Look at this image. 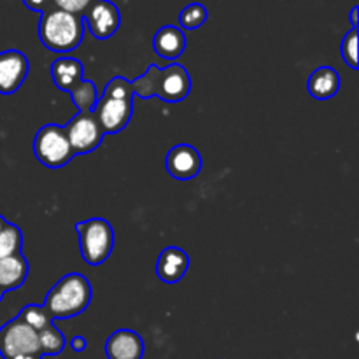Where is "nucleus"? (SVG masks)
<instances>
[{"mask_svg":"<svg viewBox=\"0 0 359 359\" xmlns=\"http://www.w3.org/2000/svg\"><path fill=\"white\" fill-rule=\"evenodd\" d=\"M83 20L95 39L107 41L118 32L121 25V14L118 6L111 0H93L91 6L84 11Z\"/></svg>","mask_w":359,"mask_h":359,"instance_id":"7","label":"nucleus"},{"mask_svg":"<svg viewBox=\"0 0 359 359\" xmlns=\"http://www.w3.org/2000/svg\"><path fill=\"white\" fill-rule=\"evenodd\" d=\"M91 302V284L83 273H67L49 290L44 311L51 319H67L83 314Z\"/></svg>","mask_w":359,"mask_h":359,"instance_id":"2","label":"nucleus"},{"mask_svg":"<svg viewBox=\"0 0 359 359\" xmlns=\"http://www.w3.org/2000/svg\"><path fill=\"white\" fill-rule=\"evenodd\" d=\"M51 77L56 88L70 91L84 79V65L77 58L62 56L51 63Z\"/></svg>","mask_w":359,"mask_h":359,"instance_id":"16","label":"nucleus"},{"mask_svg":"<svg viewBox=\"0 0 359 359\" xmlns=\"http://www.w3.org/2000/svg\"><path fill=\"white\" fill-rule=\"evenodd\" d=\"M28 354L42 356L39 333L20 318H14L0 328V356L4 359H14Z\"/></svg>","mask_w":359,"mask_h":359,"instance_id":"5","label":"nucleus"},{"mask_svg":"<svg viewBox=\"0 0 359 359\" xmlns=\"http://www.w3.org/2000/svg\"><path fill=\"white\" fill-rule=\"evenodd\" d=\"M18 318H20L21 321L27 323V325L30 326V328H34L37 333L53 323V319L49 318L48 312L44 311V307H42V305H34V304L27 305V307L18 314Z\"/></svg>","mask_w":359,"mask_h":359,"instance_id":"23","label":"nucleus"},{"mask_svg":"<svg viewBox=\"0 0 359 359\" xmlns=\"http://www.w3.org/2000/svg\"><path fill=\"white\" fill-rule=\"evenodd\" d=\"M107 359H142L144 340L133 330H118L105 342Z\"/></svg>","mask_w":359,"mask_h":359,"instance_id":"12","label":"nucleus"},{"mask_svg":"<svg viewBox=\"0 0 359 359\" xmlns=\"http://www.w3.org/2000/svg\"><path fill=\"white\" fill-rule=\"evenodd\" d=\"M34 154L46 168H62L76 154L67 139L65 128L55 123L44 125L34 137Z\"/></svg>","mask_w":359,"mask_h":359,"instance_id":"4","label":"nucleus"},{"mask_svg":"<svg viewBox=\"0 0 359 359\" xmlns=\"http://www.w3.org/2000/svg\"><path fill=\"white\" fill-rule=\"evenodd\" d=\"M102 95H107V97H112V98H133L135 97V95H133L132 81L125 79V77H121V76L112 77V79L107 83V86H105L104 93Z\"/></svg>","mask_w":359,"mask_h":359,"instance_id":"25","label":"nucleus"},{"mask_svg":"<svg viewBox=\"0 0 359 359\" xmlns=\"http://www.w3.org/2000/svg\"><path fill=\"white\" fill-rule=\"evenodd\" d=\"M189 269V256L184 249L172 248L163 249L158 256L156 262V273L158 279L165 284H177L182 280Z\"/></svg>","mask_w":359,"mask_h":359,"instance_id":"13","label":"nucleus"},{"mask_svg":"<svg viewBox=\"0 0 359 359\" xmlns=\"http://www.w3.org/2000/svg\"><path fill=\"white\" fill-rule=\"evenodd\" d=\"M70 97H72V102L76 104V107L79 109V112H88L93 111L95 104L98 100L97 86H95L91 81L83 79L76 88L69 91Z\"/></svg>","mask_w":359,"mask_h":359,"instance_id":"19","label":"nucleus"},{"mask_svg":"<svg viewBox=\"0 0 359 359\" xmlns=\"http://www.w3.org/2000/svg\"><path fill=\"white\" fill-rule=\"evenodd\" d=\"M309 93L316 100H330L340 90V76L332 67H319L309 77Z\"/></svg>","mask_w":359,"mask_h":359,"instance_id":"17","label":"nucleus"},{"mask_svg":"<svg viewBox=\"0 0 359 359\" xmlns=\"http://www.w3.org/2000/svg\"><path fill=\"white\" fill-rule=\"evenodd\" d=\"M84 20L79 14L51 6L42 13L39 21V39L55 53H70L83 42Z\"/></svg>","mask_w":359,"mask_h":359,"instance_id":"1","label":"nucleus"},{"mask_svg":"<svg viewBox=\"0 0 359 359\" xmlns=\"http://www.w3.org/2000/svg\"><path fill=\"white\" fill-rule=\"evenodd\" d=\"M39 342H41L42 356H58L65 349V337L56 328L55 323L39 332Z\"/></svg>","mask_w":359,"mask_h":359,"instance_id":"18","label":"nucleus"},{"mask_svg":"<svg viewBox=\"0 0 359 359\" xmlns=\"http://www.w3.org/2000/svg\"><path fill=\"white\" fill-rule=\"evenodd\" d=\"M167 172L177 181H191L202 170V156L189 144H177L167 153Z\"/></svg>","mask_w":359,"mask_h":359,"instance_id":"11","label":"nucleus"},{"mask_svg":"<svg viewBox=\"0 0 359 359\" xmlns=\"http://www.w3.org/2000/svg\"><path fill=\"white\" fill-rule=\"evenodd\" d=\"M63 128L74 154L93 153L105 135L93 111L77 112Z\"/></svg>","mask_w":359,"mask_h":359,"instance_id":"6","label":"nucleus"},{"mask_svg":"<svg viewBox=\"0 0 359 359\" xmlns=\"http://www.w3.org/2000/svg\"><path fill=\"white\" fill-rule=\"evenodd\" d=\"M44 356L41 354H28V356H20V358H14V359H42Z\"/></svg>","mask_w":359,"mask_h":359,"instance_id":"30","label":"nucleus"},{"mask_svg":"<svg viewBox=\"0 0 359 359\" xmlns=\"http://www.w3.org/2000/svg\"><path fill=\"white\" fill-rule=\"evenodd\" d=\"M30 72V63L25 53L7 49L0 53V93L13 95L21 88Z\"/></svg>","mask_w":359,"mask_h":359,"instance_id":"10","label":"nucleus"},{"mask_svg":"<svg viewBox=\"0 0 359 359\" xmlns=\"http://www.w3.org/2000/svg\"><path fill=\"white\" fill-rule=\"evenodd\" d=\"M104 133H118L130 123L133 114V98L98 97L93 109Z\"/></svg>","mask_w":359,"mask_h":359,"instance_id":"8","label":"nucleus"},{"mask_svg":"<svg viewBox=\"0 0 359 359\" xmlns=\"http://www.w3.org/2000/svg\"><path fill=\"white\" fill-rule=\"evenodd\" d=\"M207 18H209L207 7L200 2H193L188 4V6L181 11V14H179V25H181V28H184V30H196V28H200L205 23Z\"/></svg>","mask_w":359,"mask_h":359,"instance_id":"21","label":"nucleus"},{"mask_svg":"<svg viewBox=\"0 0 359 359\" xmlns=\"http://www.w3.org/2000/svg\"><path fill=\"white\" fill-rule=\"evenodd\" d=\"M158 74H160V67H158V65L147 67V70L142 74V76L137 77L135 81H132L133 95L144 98V100L156 97Z\"/></svg>","mask_w":359,"mask_h":359,"instance_id":"20","label":"nucleus"},{"mask_svg":"<svg viewBox=\"0 0 359 359\" xmlns=\"http://www.w3.org/2000/svg\"><path fill=\"white\" fill-rule=\"evenodd\" d=\"M189 91H191V77L184 67L179 65V63H172L165 69H160L156 97L168 102V104H177L188 97Z\"/></svg>","mask_w":359,"mask_h":359,"instance_id":"9","label":"nucleus"},{"mask_svg":"<svg viewBox=\"0 0 359 359\" xmlns=\"http://www.w3.org/2000/svg\"><path fill=\"white\" fill-rule=\"evenodd\" d=\"M28 270L30 266L21 251L0 259V291L7 293L23 286L28 277Z\"/></svg>","mask_w":359,"mask_h":359,"instance_id":"15","label":"nucleus"},{"mask_svg":"<svg viewBox=\"0 0 359 359\" xmlns=\"http://www.w3.org/2000/svg\"><path fill=\"white\" fill-rule=\"evenodd\" d=\"M7 223H9V221H7L6 217H4V216H0V231H2L4 228L7 226Z\"/></svg>","mask_w":359,"mask_h":359,"instance_id":"31","label":"nucleus"},{"mask_svg":"<svg viewBox=\"0 0 359 359\" xmlns=\"http://www.w3.org/2000/svg\"><path fill=\"white\" fill-rule=\"evenodd\" d=\"M358 13H359V7L354 6L349 14V20H351V25H353V28H358Z\"/></svg>","mask_w":359,"mask_h":359,"instance_id":"29","label":"nucleus"},{"mask_svg":"<svg viewBox=\"0 0 359 359\" xmlns=\"http://www.w3.org/2000/svg\"><path fill=\"white\" fill-rule=\"evenodd\" d=\"M91 2H93V0H53V6L83 16L84 11L91 6Z\"/></svg>","mask_w":359,"mask_h":359,"instance_id":"26","label":"nucleus"},{"mask_svg":"<svg viewBox=\"0 0 359 359\" xmlns=\"http://www.w3.org/2000/svg\"><path fill=\"white\" fill-rule=\"evenodd\" d=\"M21 248H23V233L16 224L7 223V226L0 231V259L20 252Z\"/></svg>","mask_w":359,"mask_h":359,"instance_id":"22","label":"nucleus"},{"mask_svg":"<svg viewBox=\"0 0 359 359\" xmlns=\"http://www.w3.org/2000/svg\"><path fill=\"white\" fill-rule=\"evenodd\" d=\"M69 346H70V349L74 351V353H84V351H86V347H88V342H86V339H84V337L76 335V337H72V339H70Z\"/></svg>","mask_w":359,"mask_h":359,"instance_id":"28","label":"nucleus"},{"mask_svg":"<svg viewBox=\"0 0 359 359\" xmlns=\"http://www.w3.org/2000/svg\"><path fill=\"white\" fill-rule=\"evenodd\" d=\"M2 298H4V291H0V302H2Z\"/></svg>","mask_w":359,"mask_h":359,"instance_id":"32","label":"nucleus"},{"mask_svg":"<svg viewBox=\"0 0 359 359\" xmlns=\"http://www.w3.org/2000/svg\"><path fill=\"white\" fill-rule=\"evenodd\" d=\"M25 6L30 11H35V13H44L46 9L53 6V0H23Z\"/></svg>","mask_w":359,"mask_h":359,"instance_id":"27","label":"nucleus"},{"mask_svg":"<svg viewBox=\"0 0 359 359\" xmlns=\"http://www.w3.org/2000/svg\"><path fill=\"white\" fill-rule=\"evenodd\" d=\"M340 53L344 62L353 70H358V28H351V32H347L346 37L342 39Z\"/></svg>","mask_w":359,"mask_h":359,"instance_id":"24","label":"nucleus"},{"mask_svg":"<svg viewBox=\"0 0 359 359\" xmlns=\"http://www.w3.org/2000/svg\"><path fill=\"white\" fill-rule=\"evenodd\" d=\"M153 48L160 58L175 60L184 53L186 35L175 25H165L154 34Z\"/></svg>","mask_w":359,"mask_h":359,"instance_id":"14","label":"nucleus"},{"mask_svg":"<svg viewBox=\"0 0 359 359\" xmlns=\"http://www.w3.org/2000/svg\"><path fill=\"white\" fill-rule=\"evenodd\" d=\"M79 238L81 256L91 266H98L112 255L114 249V230L111 223L102 217L81 221L74 224Z\"/></svg>","mask_w":359,"mask_h":359,"instance_id":"3","label":"nucleus"}]
</instances>
